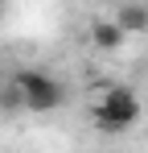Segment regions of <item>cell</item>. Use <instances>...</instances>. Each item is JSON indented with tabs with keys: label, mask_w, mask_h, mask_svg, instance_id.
I'll return each instance as SVG.
<instances>
[{
	"label": "cell",
	"mask_w": 148,
	"mask_h": 153,
	"mask_svg": "<svg viewBox=\"0 0 148 153\" xmlns=\"http://www.w3.org/2000/svg\"><path fill=\"white\" fill-rule=\"evenodd\" d=\"M140 116H144V103H140V95H136L132 87H123V83L103 87L95 112H91L95 128L107 132V137H123V132H132V128L140 124Z\"/></svg>",
	"instance_id": "obj_1"
},
{
	"label": "cell",
	"mask_w": 148,
	"mask_h": 153,
	"mask_svg": "<svg viewBox=\"0 0 148 153\" xmlns=\"http://www.w3.org/2000/svg\"><path fill=\"white\" fill-rule=\"evenodd\" d=\"M12 83H17V91H21V100H25V112H33V116H49V112H58L66 103V87L49 71H41V66L17 71Z\"/></svg>",
	"instance_id": "obj_2"
},
{
	"label": "cell",
	"mask_w": 148,
	"mask_h": 153,
	"mask_svg": "<svg viewBox=\"0 0 148 153\" xmlns=\"http://www.w3.org/2000/svg\"><path fill=\"white\" fill-rule=\"evenodd\" d=\"M123 37H127V33H123V25L115 17H95V21H91V46H95V50L115 54L123 46Z\"/></svg>",
	"instance_id": "obj_3"
},
{
	"label": "cell",
	"mask_w": 148,
	"mask_h": 153,
	"mask_svg": "<svg viewBox=\"0 0 148 153\" xmlns=\"http://www.w3.org/2000/svg\"><path fill=\"white\" fill-rule=\"evenodd\" d=\"M115 21L123 25V33H148V4L144 0H123L115 8Z\"/></svg>",
	"instance_id": "obj_4"
},
{
	"label": "cell",
	"mask_w": 148,
	"mask_h": 153,
	"mask_svg": "<svg viewBox=\"0 0 148 153\" xmlns=\"http://www.w3.org/2000/svg\"><path fill=\"white\" fill-rule=\"evenodd\" d=\"M0 112H4V116H17V112H25V100H21V91H17V83H12V79L0 87Z\"/></svg>",
	"instance_id": "obj_5"
},
{
	"label": "cell",
	"mask_w": 148,
	"mask_h": 153,
	"mask_svg": "<svg viewBox=\"0 0 148 153\" xmlns=\"http://www.w3.org/2000/svg\"><path fill=\"white\" fill-rule=\"evenodd\" d=\"M0 13H4V0H0Z\"/></svg>",
	"instance_id": "obj_6"
}]
</instances>
